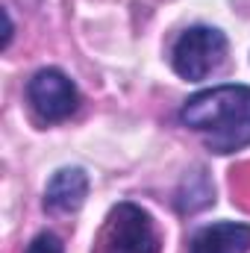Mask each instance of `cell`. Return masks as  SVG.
Instances as JSON below:
<instances>
[{"label": "cell", "mask_w": 250, "mask_h": 253, "mask_svg": "<svg viewBox=\"0 0 250 253\" xmlns=\"http://www.w3.org/2000/svg\"><path fill=\"white\" fill-rule=\"evenodd\" d=\"M180 121L200 132L212 153H236L250 147V85H215L191 94Z\"/></svg>", "instance_id": "1"}, {"label": "cell", "mask_w": 250, "mask_h": 253, "mask_svg": "<svg viewBox=\"0 0 250 253\" xmlns=\"http://www.w3.org/2000/svg\"><path fill=\"white\" fill-rule=\"evenodd\" d=\"M159 233L153 218L135 206L118 203L100 233V251L103 253H159Z\"/></svg>", "instance_id": "2"}, {"label": "cell", "mask_w": 250, "mask_h": 253, "mask_svg": "<svg viewBox=\"0 0 250 253\" xmlns=\"http://www.w3.org/2000/svg\"><path fill=\"white\" fill-rule=\"evenodd\" d=\"M227 59V36L215 27H188L186 33L177 39L171 65L183 80H206L215 74Z\"/></svg>", "instance_id": "3"}, {"label": "cell", "mask_w": 250, "mask_h": 253, "mask_svg": "<svg viewBox=\"0 0 250 253\" xmlns=\"http://www.w3.org/2000/svg\"><path fill=\"white\" fill-rule=\"evenodd\" d=\"M27 100H30L39 121L59 124L77 112L80 91L59 68H42L27 83Z\"/></svg>", "instance_id": "4"}, {"label": "cell", "mask_w": 250, "mask_h": 253, "mask_svg": "<svg viewBox=\"0 0 250 253\" xmlns=\"http://www.w3.org/2000/svg\"><path fill=\"white\" fill-rule=\"evenodd\" d=\"M88 197V177L83 168H59L47 189H44V206L53 215H71L77 212Z\"/></svg>", "instance_id": "5"}, {"label": "cell", "mask_w": 250, "mask_h": 253, "mask_svg": "<svg viewBox=\"0 0 250 253\" xmlns=\"http://www.w3.org/2000/svg\"><path fill=\"white\" fill-rule=\"evenodd\" d=\"M250 251V224H209L194 233L188 253H248Z\"/></svg>", "instance_id": "6"}, {"label": "cell", "mask_w": 250, "mask_h": 253, "mask_svg": "<svg viewBox=\"0 0 250 253\" xmlns=\"http://www.w3.org/2000/svg\"><path fill=\"white\" fill-rule=\"evenodd\" d=\"M27 253H65V248H62V239L56 233H39L30 242Z\"/></svg>", "instance_id": "7"}]
</instances>
